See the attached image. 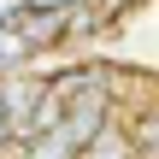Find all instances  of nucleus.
<instances>
[{"instance_id":"1","label":"nucleus","mask_w":159,"mask_h":159,"mask_svg":"<svg viewBox=\"0 0 159 159\" xmlns=\"http://www.w3.org/2000/svg\"><path fill=\"white\" fill-rule=\"evenodd\" d=\"M18 159H77V153H71V142H65L59 130H47V136L24 142V153H18Z\"/></svg>"},{"instance_id":"2","label":"nucleus","mask_w":159,"mask_h":159,"mask_svg":"<svg viewBox=\"0 0 159 159\" xmlns=\"http://www.w3.org/2000/svg\"><path fill=\"white\" fill-rule=\"evenodd\" d=\"M77 159H136V153H130L124 130H106V136H94V142H89V148H83Z\"/></svg>"}]
</instances>
